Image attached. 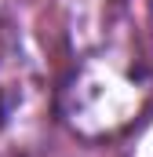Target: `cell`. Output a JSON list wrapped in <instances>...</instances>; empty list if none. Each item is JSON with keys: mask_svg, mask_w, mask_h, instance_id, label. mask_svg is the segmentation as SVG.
<instances>
[{"mask_svg": "<svg viewBox=\"0 0 153 157\" xmlns=\"http://www.w3.org/2000/svg\"><path fill=\"white\" fill-rule=\"evenodd\" d=\"M142 84L113 66H84L66 88V121L84 135L117 132L139 113Z\"/></svg>", "mask_w": 153, "mask_h": 157, "instance_id": "obj_1", "label": "cell"}]
</instances>
